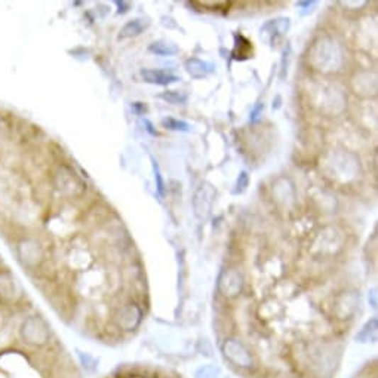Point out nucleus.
I'll list each match as a JSON object with an SVG mask.
<instances>
[{"instance_id": "nucleus-16", "label": "nucleus", "mask_w": 378, "mask_h": 378, "mask_svg": "<svg viewBox=\"0 0 378 378\" xmlns=\"http://www.w3.org/2000/svg\"><path fill=\"white\" fill-rule=\"evenodd\" d=\"M77 357H79V362H80L82 368L85 369V372L94 374L98 369V359H95L92 355L77 350Z\"/></svg>"}, {"instance_id": "nucleus-5", "label": "nucleus", "mask_w": 378, "mask_h": 378, "mask_svg": "<svg viewBox=\"0 0 378 378\" xmlns=\"http://www.w3.org/2000/svg\"><path fill=\"white\" fill-rule=\"evenodd\" d=\"M243 276L236 269H227L218 277V291L226 299H236L243 291Z\"/></svg>"}, {"instance_id": "nucleus-22", "label": "nucleus", "mask_w": 378, "mask_h": 378, "mask_svg": "<svg viewBox=\"0 0 378 378\" xmlns=\"http://www.w3.org/2000/svg\"><path fill=\"white\" fill-rule=\"evenodd\" d=\"M262 110H265V104L262 103H258L252 110H251V122H257L258 118H260V114L262 113Z\"/></svg>"}, {"instance_id": "nucleus-19", "label": "nucleus", "mask_w": 378, "mask_h": 378, "mask_svg": "<svg viewBox=\"0 0 378 378\" xmlns=\"http://www.w3.org/2000/svg\"><path fill=\"white\" fill-rule=\"evenodd\" d=\"M162 125L165 126L167 129H171V130H179V133H189V130L191 129V126L187 122L178 121V119H174V118L163 119Z\"/></svg>"}, {"instance_id": "nucleus-23", "label": "nucleus", "mask_w": 378, "mask_h": 378, "mask_svg": "<svg viewBox=\"0 0 378 378\" xmlns=\"http://www.w3.org/2000/svg\"><path fill=\"white\" fill-rule=\"evenodd\" d=\"M297 6H299V8H306V9L301 12L303 15H306V13L311 12L308 8H313V6H316V2H313V0H311V2H299V4H297Z\"/></svg>"}, {"instance_id": "nucleus-7", "label": "nucleus", "mask_w": 378, "mask_h": 378, "mask_svg": "<svg viewBox=\"0 0 378 378\" xmlns=\"http://www.w3.org/2000/svg\"><path fill=\"white\" fill-rule=\"evenodd\" d=\"M213 199H216V190L208 183L202 184L197 189L194 199H193V206H194V213L199 220H206L211 213Z\"/></svg>"}, {"instance_id": "nucleus-6", "label": "nucleus", "mask_w": 378, "mask_h": 378, "mask_svg": "<svg viewBox=\"0 0 378 378\" xmlns=\"http://www.w3.org/2000/svg\"><path fill=\"white\" fill-rule=\"evenodd\" d=\"M359 294L355 291H344L338 294L334 300V315L340 321H349L355 316L359 307Z\"/></svg>"}, {"instance_id": "nucleus-21", "label": "nucleus", "mask_w": 378, "mask_h": 378, "mask_svg": "<svg viewBox=\"0 0 378 378\" xmlns=\"http://www.w3.org/2000/svg\"><path fill=\"white\" fill-rule=\"evenodd\" d=\"M248 184H250V178H248V174H246V172H242L240 175H239V178H238V184H236V187H238V190L236 191H243L246 187H248Z\"/></svg>"}, {"instance_id": "nucleus-10", "label": "nucleus", "mask_w": 378, "mask_h": 378, "mask_svg": "<svg viewBox=\"0 0 378 378\" xmlns=\"http://www.w3.org/2000/svg\"><path fill=\"white\" fill-rule=\"evenodd\" d=\"M141 77L144 82L152 85H159V87H168L172 84H177L179 80L178 76L167 72V70H155V69H144L141 70Z\"/></svg>"}, {"instance_id": "nucleus-26", "label": "nucleus", "mask_w": 378, "mask_h": 378, "mask_svg": "<svg viewBox=\"0 0 378 378\" xmlns=\"http://www.w3.org/2000/svg\"><path fill=\"white\" fill-rule=\"evenodd\" d=\"M116 5L119 6V11H118L119 13H125L130 9V4H128V2H116Z\"/></svg>"}, {"instance_id": "nucleus-14", "label": "nucleus", "mask_w": 378, "mask_h": 378, "mask_svg": "<svg viewBox=\"0 0 378 378\" xmlns=\"http://www.w3.org/2000/svg\"><path fill=\"white\" fill-rule=\"evenodd\" d=\"M149 51L160 57H172L179 52V48L167 40H156L149 45Z\"/></svg>"}, {"instance_id": "nucleus-25", "label": "nucleus", "mask_w": 378, "mask_h": 378, "mask_svg": "<svg viewBox=\"0 0 378 378\" xmlns=\"http://www.w3.org/2000/svg\"><path fill=\"white\" fill-rule=\"evenodd\" d=\"M133 110L137 114H143L144 111H147V107L144 106V103H133Z\"/></svg>"}, {"instance_id": "nucleus-29", "label": "nucleus", "mask_w": 378, "mask_h": 378, "mask_svg": "<svg viewBox=\"0 0 378 378\" xmlns=\"http://www.w3.org/2000/svg\"><path fill=\"white\" fill-rule=\"evenodd\" d=\"M303 378H313V377H303Z\"/></svg>"}, {"instance_id": "nucleus-17", "label": "nucleus", "mask_w": 378, "mask_h": 378, "mask_svg": "<svg viewBox=\"0 0 378 378\" xmlns=\"http://www.w3.org/2000/svg\"><path fill=\"white\" fill-rule=\"evenodd\" d=\"M194 378H220L221 377V368L218 365H201L194 371Z\"/></svg>"}, {"instance_id": "nucleus-3", "label": "nucleus", "mask_w": 378, "mask_h": 378, "mask_svg": "<svg viewBox=\"0 0 378 378\" xmlns=\"http://www.w3.org/2000/svg\"><path fill=\"white\" fill-rule=\"evenodd\" d=\"M21 338L28 346L42 348L51 340V326L40 316H30L21 325Z\"/></svg>"}, {"instance_id": "nucleus-27", "label": "nucleus", "mask_w": 378, "mask_h": 378, "mask_svg": "<svg viewBox=\"0 0 378 378\" xmlns=\"http://www.w3.org/2000/svg\"><path fill=\"white\" fill-rule=\"evenodd\" d=\"M341 5H344V6H353V9H357L360 6H365L367 2H343Z\"/></svg>"}, {"instance_id": "nucleus-11", "label": "nucleus", "mask_w": 378, "mask_h": 378, "mask_svg": "<svg viewBox=\"0 0 378 378\" xmlns=\"http://www.w3.org/2000/svg\"><path fill=\"white\" fill-rule=\"evenodd\" d=\"M186 70L194 79H204L213 72V65L199 58H190L186 61Z\"/></svg>"}, {"instance_id": "nucleus-13", "label": "nucleus", "mask_w": 378, "mask_h": 378, "mask_svg": "<svg viewBox=\"0 0 378 378\" xmlns=\"http://www.w3.org/2000/svg\"><path fill=\"white\" fill-rule=\"evenodd\" d=\"M150 21L149 20H144V18H135L133 21H129L128 24L123 26V28L121 30V35L119 39H129V38H137L140 36L141 33L149 27Z\"/></svg>"}, {"instance_id": "nucleus-1", "label": "nucleus", "mask_w": 378, "mask_h": 378, "mask_svg": "<svg viewBox=\"0 0 378 378\" xmlns=\"http://www.w3.org/2000/svg\"><path fill=\"white\" fill-rule=\"evenodd\" d=\"M310 62L322 73H337L344 64V54L340 43L333 38L318 39L310 49Z\"/></svg>"}, {"instance_id": "nucleus-20", "label": "nucleus", "mask_w": 378, "mask_h": 378, "mask_svg": "<svg viewBox=\"0 0 378 378\" xmlns=\"http://www.w3.org/2000/svg\"><path fill=\"white\" fill-rule=\"evenodd\" d=\"M152 165H153V172H155V179H156V189H157V193L160 197L165 196V183H163V178H162V174H160V169H159V165L157 162L152 157Z\"/></svg>"}, {"instance_id": "nucleus-9", "label": "nucleus", "mask_w": 378, "mask_h": 378, "mask_svg": "<svg viewBox=\"0 0 378 378\" xmlns=\"http://www.w3.org/2000/svg\"><path fill=\"white\" fill-rule=\"evenodd\" d=\"M353 89L357 95L371 96L377 94V77L369 72H359L352 80Z\"/></svg>"}, {"instance_id": "nucleus-2", "label": "nucleus", "mask_w": 378, "mask_h": 378, "mask_svg": "<svg viewBox=\"0 0 378 378\" xmlns=\"http://www.w3.org/2000/svg\"><path fill=\"white\" fill-rule=\"evenodd\" d=\"M221 353L233 367L250 371L255 367V359L246 344L236 337H228L221 344Z\"/></svg>"}, {"instance_id": "nucleus-28", "label": "nucleus", "mask_w": 378, "mask_h": 378, "mask_svg": "<svg viewBox=\"0 0 378 378\" xmlns=\"http://www.w3.org/2000/svg\"><path fill=\"white\" fill-rule=\"evenodd\" d=\"M144 125L147 126L145 129H147V130H149V133H150L152 135H157V133H156V130L153 129V125H152V123H150L149 121H147V119H144Z\"/></svg>"}, {"instance_id": "nucleus-18", "label": "nucleus", "mask_w": 378, "mask_h": 378, "mask_svg": "<svg viewBox=\"0 0 378 378\" xmlns=\"http://www.w3.org/2000/svg\"><path fill=\"white\" fill-rule=\"evenodd\" d=\"M160 98L171 104H186L189 100V95L186 92H179V91H167L160 95Z\"/></svg>"}, {"instance_id": "nucleus-15", "label": "nucleus", "mask_w": 378, "mask_h": 378, "mask_svg": "<svg viewBox=\"0 0 378 378\" xmlns=\"http://www.w3.org/2000/svg\"><path fill=\"white\" fill-rule=\"evenodd\" d=\"M252 51L251 42L246 40L243 36H236V46L233 51V58L235 60H246L250 57Z\"/></svg>"}, {"instance_id": "nucleus-4", "label": "nucleus", "mask_w": 378, "mask_h": 378, "mask_svg": "<svg viewBox=\"0 0 378 378\" xmlns=\"http://www.w3.org/2000/svg\"><path fill=\"white\" fill-rule=\"evenodd\" d=\"M143 321V310L135 303H126L114 313V323L125 333L135 331Z\"/></svg>"}, {"instance_id": "nucleus-8", "label": "nucleus", "mask_w": 378, "mask_h": 378, "mask_svg": "<svg viewBox=\"0 0 378 378\" xmlns=\"http://www.w3.org/2000/svg\"><path fill=\"white\" fill-rule=\"evenodd\" d=\"M288 28H289V20L288 18L270 20L261 27V38L265 39L269 45L273 46V43H276L279 39L287 35Z\"/></svg>"}, {"instance_id": "nucleus-12", "label": "nucleus", "mask_w": 378, "mask_h": 378, "mask_svg": "<svg viewBox=\"0 0 378 378\" xmlns=\"http://www.w3.org/2000/svg\"><path fill=\"white\" fill-rule=\"evenodd\" d=\"M378 335V319L377 316L371 318L365 325L360 328V331L356 334V341L360 344H367V343H375Z\"/></svg>"}, {"instance_id": "nucleus-24", "label": "nucleus", "mask_w": 378, "mask_h": 378, "mask_svg": "<svg viewBox=\"0 0 378 378\" xmlns=\"http://www.w3.org/2000/svg\"><path fill=\"white\" fill-rule=\"evenodd\" d=\"M368 301H369V306L372 308H377V289H371L369 294H368Z\"/></svg>"}]
</instances>
